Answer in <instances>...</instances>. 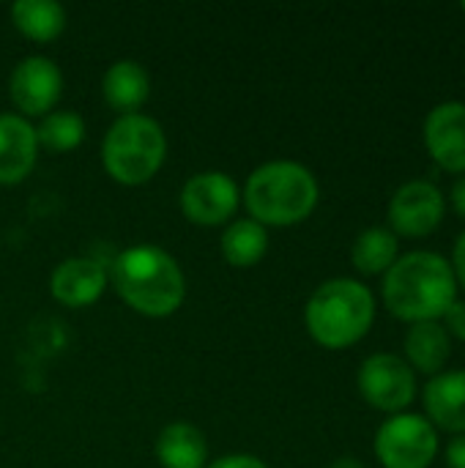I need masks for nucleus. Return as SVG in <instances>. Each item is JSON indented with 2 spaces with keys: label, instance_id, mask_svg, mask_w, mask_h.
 <instances>
[{
  "label": "nucleus",
  "instance_id": "nucleus-1",
  "mask_svg": "<svg viewBox=\"0 0 465 468\" xmlns=\"http://www.w3.org/2000/svg\"><path fill=\"white\" fill-rule=\"evenodd\" d=\"M381 296L386 310L406 324L441 321L458 302V282L444 255L414 250L400 255L384 274Z\"/></svg>",
  "mask_w": 465,
  "mask_h": 468
},
{
  "label": "nucleus",
  "instance_id": "nucleus-2",
  "mask_svg": "<svg viewBox=\"0 0 465 468\" xmlns=\"http://www.w3.org/2000/svg\"><path fill=\"white\" fill-rule=\"evenodd\" d=\"M107 277L118 296L148 318L173 315L186 296L184 269L167 250L153 244H134L118 252Z\"/></svg>",
  "mask_w": 465,
  "mask_h": 468
},
{
  "label": "nucleus",
  "instance_id": "nucleus-3",
  "mask_svg": "<svg viewBox=\"0 0 465 468\" xmlns=\"http://www.w3.org/2000/svg\"><path fill=\"white\" fill-rule=\"evenodd\" d=\"M321 197L315 173L293 159H271L258 165L244 184V206L263 228H285L304 222Z\"/></svg>",
  "mask_w": 465,
  "mask_h": 468
},
{
  "label": "nucleus",
  "instance_id": "nucleus-4",
  "mask_svg": "<svg viewBox=\"0 0 465 468\" xmlns=\"http://www.w3.org/2000/svg\"><path fill=\"white\" fill-rule=\"evenodd\" d=\"M375 321L373 291L351 277H334L318 285L304 307L310 337L332 351L356 346Z\"/></svg>",
  "mask_w": 465,
  "mask_h": 468
},
{
  "label": "nucleus",
  "instance_id": "nucleus-5",
  "mask_svg": "<svg viewBox=\"0 0 465 468\" xmlns=\"http://www.w3.org/2000/svg\"><path fill=\"white\" fill-rule=\"evenodd\" d=\"M167 156V137L156 118L143 112L118 115L104 140H101V162L104 170L129 186L151 181Z\"/></svg>",
  "mask_w": 465,
  "mask_h": 468
},
{
  "label": "nucleus",
  "instance_id": "nucleus-6",
  "mask_svg": "<svg viewBox=\"0 0 465 468\" xmlns=\"http://www.w3.org/2000/svg\"><path fill=\"white\" fill-rule=\"evenodd\" d=\"M373 450L384 468H430L439 455V431L422 414H392L378 428Z\"/></svg>",
  "mask_w": 465,
  "mask_h": 468
},
{
  "label": "nucleus",
  "instance_id": "nucleus-7",
  "mask_svg": "<svg viewBox=\"0 0 465 468\" xmlns=\"http://www.w3.org/2000/svg\"><path fill=\"white\" fill-rule=\"evenodd\" d=\"M359 395L384 414H403L417 400V373L397 354H373L356 376Z\"/></svg>",
  "mask_w": 465,
  "mask_h": 468
},
{
  "label": "nucleus",
  "instance_id": "nucleus-8",
  "mask_svg": "<svg viewBox=\"0 0 465 468\" xmlns=\"http://www.w3.org/2000/svg\"><path fill=\"white\" fill-rule=\"evenodd\" d=\"M447 217V197L433 181H406L389 200V225L395 236L425 239Z\"/></svg>",
  "mask_w": 465,
  "mask_h": 468
},
{
  "label": "nucleus",
  "instance_id": "nucleus-9",
  "mask_svg": "<svg viewBox=\"0 0 465 468\" xmlns=\"http://www.w3.org/2000/svg\"><path fill=\"white\" fill-rule=\"evenodd\" d=\"M178 203L189 222L211 228L233 219L241 203V189L233 176L222 170H203L186 178Z\"/></svg>",
  "mask_w": 465,
  "mask_h": 468
},
{
  "label": "nucleus",
  "instance_id": "nucleus-10",
  "mask_svg": "<svg viewBox=\"0 0 465 468\" xmlns=\"http://www.w3.org/2000/svg\"><path fill=\"white\" fill-rule=\"evenodd\" d=\"M11 99L22 115H47L60 99L63 74L60 66L47 55H27L22 58L8 80Z\"/></svg>",
  "mask_w": 465,
  "mask_h": 468
},
{
  "label": "nucleus",
  "instance_id": "nucleus-11",
  "mask_svg": "<svg viewBox=\"0 0 465 468\" xmlns=\"http://www.w3.org/2000/svg\"><path fill=\"white\" fill-rule=\"evenodd\" d=\"M430 159L455 176H465V101L436 104L422 126Z\"/></svg>",
  "mask_w": 465,
  "mask_h": 468
},
{
  "label": "nucleus",
  "instance_id": "nucleus-12",
  "mask_svg": "<svg viewBox=\"0 0 465 468\" xmlns=\"http://www.w3.org/2000/svg\"><path fill=\"white\" fill-rule=\"evenodd\" d=\"M107 266L90 255H74L55 266L49 277L52 296L66 307H88L107 288Z\"/></svg>",
  "mask_w": 465,
  "mask_h": 468
},
{
  "label": "nucleus",
  "instance_id": "nucleus-13",
  "mask_svg": "<svg viewBox=\"0 0 465 468\" xmlns=\"http://www.w3.org/2000/svg\"><path fill=\"white\" fill-rule=\"evenodd\" d=\"M38 156L36 126L19 112H0V184H19Z\"/></svg>",
  "mask_w": 465,
  "mask_h": 468
},
{
  "label": "nucleus",
  "instance_id": "nucleus-14",
  "mask_svg": "<svg viewBox=\"0 0 465 468\" xmlns=\"http://www.w3.org/2000/svg\"><path fill=\"white\" fill-rule=\"evenodd\" d=\"M422 403L433 428L465 436V370L433 376L422 389Z\"/></svg>",
  "mask_w": 465,
  "mask_h": 468
},
{
  "label": "nucleus",
  "instance_id": "nucleus-15",
  "mask_svg": "<svg viewBox=\"0 0 465 468\" xmlns=\"http://www.w3.org/2000/svg\"><path fill=\"white\" fill-rule=\"evenodd\" d=\"M101 93L112 110H118L121 115H129L145 104V99L151 93V77L143 63L123 58V60H115L107 66V71L101 77Z\"/></svg>",
  "mask_w": 465,
  "mask_h": 468
},
{
  "label": "nucleus",
  "instance_id": "nucleus-16",
  "mask_svg": "<svg viewBox=\"0 0 465 468\" xmlns=\"http://www.w3.org/2000/svg\"><path fill=\"white\" fill-rule=\"evenodd\" d=\"M406 362L417 373H428L430 378L444 373L449 356H452V337L441 326V321H422L411 324L406 332Z\"/></svg>",
  "mask_w": 465,
  "mask_h": 468
},
{
  "label": "nucleus",
  "instance_id": "nucleus-17",
  "mask_svg": "<svg viewBox=\"0 0 465 468\" xmlns=\"http://www.w3.org/2000/svg\"><path fill=\"white\" fill-rule=\"evenodd\" d=\"M156 458L164 468H206L208 441L200 428L189 422H170L156 436Z\"/></svg>",
  "mask_w": 465,
  "mask_h": 468
},
{
  "label": "nucleus",
  "instance_id": "nucleus-18",
  "mask_svg": "<svg viewBox=\"0 0 465 468\" xmlns=\"http://www.w3.org/2000/svg\"><path fill=\"white\" fill-rule=\"evenodd\" d=\"M400 258V241L392 230L386 228H367L356 236L351 247V261L354 269L365 277L386 274L392 263Z\"/></svg>",
  "mask_w": 465,
  "mask_h": 468
},
{
  "label": "nucleus",
  "instance_id": "nucleus-19",
  "mask_svg": "<svg viewBox=\"0 0 465 468\" xmlns=\"http://www.w3.org/2000/svg\"><path fill=\"white\" fill-rule=\"evenodd\" d=\"M219 247H222V255L230 266H238V269L255 266L269 250V230L260 222H255L252 217L233 219L225 228Z\"/></svg>",
  "mask_w": 465,
  "mask_h": 468
},
{
  "label": "nucleus",
  "instance_id": "nucleus-20",
  "mask_svg": "<svg viewBox=\"0 0 465 468\" xmlns=\"http://www.w3.org/2000/svg\"><path fill=\"white\" fill-rule=\"evenodd\" d=\"M14 25L33 41H52L66 27V8L58 0H16L11 5Z\"/></svg>",
  "mask_w": 465,
  "mask_h": 468
},
{
  "label": "nucleus",
  "instance_id": "nucleus-21",
  "mask_svg": "<svg viewBox=\"0 0 465 468\" xmlns=\"http://www.w3.org/2000/svg\"><path fill=\"white\" fill-rule=\"evenodd\" d=\"M82 137H85V121L74 110H52L36 126L38 148H47L52 154L77 148L82 143Z\"/></svg>",
  "mask_w": 465,
  "mask_h": 468
},
{
  "label": "nucleus",
  "instance_id": "nucleus-22",
  "mask_svg": "<svg viewBox=\"0 0 465 468\" xmlns=\"http://www.w3.org/2000/svg\"><path fill=\"white\" fill-rule=\"evenodd\" d=\"M441 326L447 329V335H449V337L463 340L465 343V302H455V304L444 313Z\"/></svg>",
  "mask_w": 465,
  "mask_h": 468
},
{
  "label": "nucleus",
  "instance_id": "nucleus-23",
  "mask_svg": "<svg viewBox=\"0 0 465 468\" xmlns=\"http://www.w3.org/2000/svg\"><path fill=\"white\" fill-rule=\"evenodd\" d=\"M206 468H269V466H266V461H260L258 455H249V452H233V455H225V458L211 461Z\"/></svg>",
  "mask_w": 465,
  "mask_h": 468
},
{
  "label": "nucleus",
  "instance_id": "nucleus-24",
  "mask_svg": "<svg viewBox=\"0 0 465 468\" xmlns=\"http://www.w3.org/2000/svg\"><path fill=\"white\" fill-rule=\"evenodd\" d=\"M452 274H455V282L465 291V230L458 236L455 241V250H452Z\"/></svg>",
  "mask_w": 465,
  "mask_h": 468
},
{
  "label": "nucleus",
  "instance_id": "nucleus-25",
  "mask_svg": "<svg viewBox=\"0 0 465 468\" xmlns=\"http://www.w3.org/2000/svg\"><path fill=\"white\" fill-rule=\"evenodd\" d=\"M447 468H465V436H455L444 452Z\"/></svg>",
  "mask_w": 465,
  "mask_h": 468
},
{
  "label": "nucleus",
  "instance_id": "nucleus-26",
  "mask_svg": "<svg viewBox=\"0 0 465 468\" xmlns=\"http://www.w3.org/2000/svg\"><path fill=\"white\" fill-rule=\"evenodd\" d=\"M449 197H452V208L458 211V217L465 222V176H460V178L452 184Z\"/></svg>",
  "mask_w": 465,
  "mask_h": 468
},
{
  "label": "nucleus",
  "instance_id": "nucleus-27",
  "mask_svg": "<svg viewBox=\"0 0 465 468\" xmlns=\"http://www.w3.org/2000/svg\"><path fill=\"white\" fill-rule=\"evenodd\" d=\"M332 468H365V463L359 461V458H351V455H345V458H337Z\"/></svg>",
  "mask_w": 465,
  "mask_h": 468
},
{
  "label": "nucleus",
  "instance_id": "nucleus-28",
  "mask_svg": "<svg viewBox=\"0 0 465 468\" xmlns=\"http://www.w3.org/2000/svg\"><path fill=\"white\" fill-rule=\"evenodd\" d=\"M460 8H463V14H465V3H463V5H460Z\"/></svg>",
  "mask_w": 465,
  "mask_h": 468
}]
</instances>
